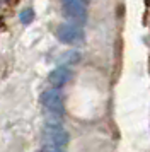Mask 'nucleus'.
<instances>
[{
	"label": "nucleus",
	"mask_w": 150,
	"mask_h": 152,
	"mask_svg": "<svg viewBox=\"0 0 150 152\" xmlns=\"http://www.w3.org/2000/svg\"><path fill=\"white\" fill-rule=\"evenodd\" d=\"M19 17H20V22L29 24V22H33V19H34V10L33 9H22Z\"/></svg>",
	"instance_id": "423d86ee"
},
{
	"label": "nucleus",
	"mask_w": 150,
	"mask_h": 152,
	"mask_svg": "<svg viewBox=\"0 0 150 152\" xmlns=\"http://www.w3.org/2000/svg\"><path fill=\"white\" fill-rule=\"evenodd\" d=\"M79 60H80V55L77 51H68V53H63V56H61V62L63 63H75Z\"/></svg>",
	"instance_id": "0eeeda50"
},
{
	"label": "nucleus",
	"mask_w": 150,
	"mask_h": 152,
	"mask_svg": "<svg viewBox=\"0 0 150 152\" xmlns=\"http://www.w3.org/2000/svg\"><path fill=\"white\" fill-rule=\"evenodd\" d=\"M56 38L65 45H77L84 41V31L77 24H60L56 29Z\"/></svg>",
	"instance_id": "f03ea898"
},
{
	"label": "nucleus",
	"mask_w": 150,
	"mask_h": 152,
	"mask_svg": "<svg viewBox=\"0 0 150 152\" xmlns=\"http://www.w3.org/2000/svg\"><path fill=\"white\" fill-rule=\"evenodd\" d=\"M41 104L46 108V111L61 115L63 113V96H61L60 89L51 87V89L43 91V94H41Z\"/></svg>",
	"instance_id": "7ed1b4c3"
},
{
	"label": "nucleus",
	"mask_w": 150,
	"mask_h": 152,
	"mask_svg": "<svg viewBox=\"0 0 150 152\" xmlns=\"http://www.w3.org/2000/svg\"><path fill=\"white\" fill-rule=\"evenodd\" d=\"M70 79H72V70L68 67H58V69L51 70L50 75H48V80L51 84V87H55V89H60L63 86H67L70 82Z\"/></svg>",
	"instance_id": "39448f33"
},
{
	"label": "nucleus",
	"mask_w": 150,
	"mask_h": 152,
	"mask_svg": "<svg viewBox=\"0 0 150 152\" xmlns=\"http://www.w3.org/2000/svg\"><path fill=\"white\" fill-rule=\"evenodd\" d=\"M41 137L44 145H56L63 147L68 144V132L61 125H44V128L41 132Z\"/></svg>",
	"instance_id": "f257e3e1"
},
{
	"label": "nucleus",
	"mask_w": 150,
	"mask_h": 152,
	"mask_svg": "<svg viewBox=\"0 0 150 152\" xmlns=\"http://www.w3.org/2000/svg\"><path fill=\"white\" fill-rule=\"evenodd\" d=\"M39 152H65V151L61 147H56V145H43Z\"/></svg>",
	"instance_id": "6e6552de"
},
{
	"label": "nucleus",
	"mask_w": 150,
	"mask_h": 152,
	"mask_svg": "<svg viewBox=\"0 0 150 152\" xmlns=\"http://www.w3.org/2000/svg\"><path fill=\"white\" fill-rule=\"evenodd\" d=\"M63 12L75 22H84L87 19V5L84 0H63Z\"/></svg>",
	"instance_id": "20e7f679"
}]
</instances>
